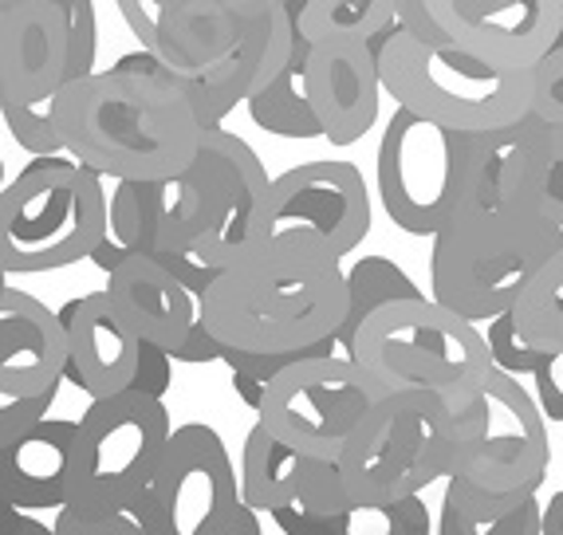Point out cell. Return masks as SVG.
Segmentation results:
<instances>
[{
	"mask_svg": "<svg viewBox=\"0 0 563 535\" xmlns=\"http://www.w3.org/2000/svg\"><path fill=\"white\" fill-rule=\"evenodd\" d=\"M0 535H56L44 520H32L29 512H16V508L0 504Z\"/></svg>",
	"mask_w": 563,
	"mask_h": 535,
	"instance_id": "f35d334b",
	"label": "cell"
},
{
	"mask_svg": "<svg viewBox=\"0 0 563 535\" xmlns=\"http://www.w3.org/2000/svg\"><path fill=\"white\" fill-rule=\"evenodd\" d=\"M520 131L457 134L410 111H395L375 158L386 216L410 236H442L461 213L500 201V174Z\"/></svg>",
	"mask_w": 563,
	"mask_h": 535,
	"instance_id": "5b68a950",
	"label": "cell"
},
{
	"mask_svg": "<svg viewBox=\"0 0 563 535\" xmlns=\"http://www.w3.org/2000/svg\"><path fill=\"white\" fill-rule=\"evenodd\" d=\"M56 394L44 398H20V402H4L0 405V442H9L16 433L32 430V425L47 422V410H52Z\"/></svg>",
	"mask_w": 563,
	"mask_h": 535,
	"instance_id": "74e56055",
	"label": "cell"
},
{
	"mask_svg": "<svg viewBox=\"0 0 563 535\" xmlns=\"http://www.w3.org/2000/svg\"><path fill=\"white\" fill-rule=\"evenodd\" d=\"M532 398L552 425H563V355H552L532 378Z\"/></svg>",
	"mask_w": 563,
	"mask_h": 535,
	"instance_id": "8d00e7d4",
	"label": "cell"
},
{
	"mask_svg": "<svg viewBox=\"0 0 563 535\" xmlns=\"http://www.w3.org/2000/svg\"><path fill=\"white\" fill-rule=\"evenodd\" d=\"M56 535H154L151 527L134 516L131 508H95V504H67L52 520Z\"/></svg>",
	"mask_w": 563,
	"mask_h": 535,
	"instance_id": "d6a6232c",
	"label": "cell"
},
{
	"mask_svg": "<svg viewBox=\"0 0 563 535\" xmlns=\"http://www.w3.org/2000/svg\"><path fill=\"white\" fill-rule=\"evenodd\" d=\"M201 323L225 350L296 355L339 338L347 323V268L296 241H261L217 276Z\"/></svg>",
	"mask_w": 563,
	"mask_h": 535,
	"instance_id": "277c9868",
	"label": "cell"
},
{
	"mask_svg": "<svg viewBox=\"0 0 563 535\" xmlns=\"http://www.w3.org/2000/svg\"><path fill=\"white\" fill-rule=\"evenodd\" d=\"M119 12L142 52L198 94L213 131L280 76L300 40L288 0H119Z\"/></svg>",
	"mask_w": 563,
	"mask_h": 535,
	"instance_id": "3957f363",
	"label": "cell"
},
{
	"mask_svg": "<svg viewBox=\"0 0 563 535\" xmlns=\"http://www.w3.org/2000/svg\"><path fill=\"white\" fill-rule=\"evenodd\" d=\"M67 331V378L91 394V402H107L126 394L142 358V338L126 327L107 291H87L67 300L59 311Z\"/></svg>",
	"mask_w": 563,
	"mask_h": 535,
	"instance_id": "d6986e66",
	"label": "cell"
},
{
	"mask_svg": "<svg viewBox=\"0 0 563 535\" xmlns=\"http://www.w3.org/2000/svg\"><path fill=\"white\" fill-rule=\"evenodd\" d=\"M548 417L517 378L493 375L477 417L457 425L453 477L488 497H536L548 477Z\"/></svg>",
	"mask_w": 563,
	"mask_h": 535,
	"instance_id": "5bb4252c",
	"label": "cell"
},
{
	"mask_svg": "<svg viewBox=\"0 0 563 535\" xmlns=\"http://www.w3.org/2000/svg\"><path fill=\"white\" fill-rule=\"evenodd\" d=\"M76 442L79 422L52 417L0 442V504L16 512H64L76 497Z\"/></svg>",
	"mask_w": 563,
	"mask_h": 535,
	"instance_id": "44dd1931",
	"label": "cell"
},
{
	"mask_svg": "<svg viewBox=\"0 0 563 535\" xmlns=\"http://www.w3.org/2000/svg\"><path fill=\"white\" fill-rule=\"evenodd\" d=\"M284 535H433V516L422 497L398 500V504H351L335 516H296L276 512L268 516Z\"/></svg>",
	"mask_w": 563,
	"mask_h": 535,
	"instance_id": "83f0119b",
	"label": "cell"
},
{
	"mask_svg": "<svg viewBox=\"0 0 563 535\" xmlns=\"http://www.w3.org/2000/svg\"><path fill=\"white\" fill-rule=\"evenodd\" d=\"M500 201L532 221L563 229V131L528 119L505 158Z\"/></svg>",
	"mask_w": 563,
	"mask_h": 535,
	"instance_id": "603a6c76",
	"label": "cell"
},
{
	"mask_svg": "<svg viewBox=\"0 0 563 535\" xmlns=\"http://www.w3.org/2000/svg\"><path fill=\"white\" fill-rule=\"evenodd\" d=\"M485 338H488V355H493V367H497V375L517 378V382H520V378H536L540 370H544L548 358H552L548 350L528 347L525 338H520L517 320H512V315H500V320L488 323Z\"/></svg>",
	"mask_w": 563,
	"mask_h": 535,
	"instance_id": "1f68e13d",
	"label": "cell"
},
{
	"mask_svg": "<svg viewBox=\"0 0 563 535\" xmlns=\"http://www.w3.org/2000/svg\"><path fill=\"white\" fill-rule=\"evenodd\" d=\"M76 0L0 4V107H52L76 83Z\"/></svg>",
	"mask_w": 563,
	"mask_h": 535,
	"instance_id": "e0dca14e",
	"label": "cell"
},
{
	"mask_svg": "<svg viewBox=\"0 0 563 535\" xmlns=\"http://www.w3.org/2000/svg\"><path fill=\"white\" fill-rule=\"evenodd\" d=\"M169 386H174V355L162 347H151V343H142V358H139V370H134V382L131 390L142 398H162L169 394Z\"/></svg>",
	"mask_w": 563,
	"mask_h": 535,
	"instance_id": "e575fe53",
	"label": "cell"
},
{
	"mask_svg": "<svg viewBox=\"0 0 563 535\" xmlns=\"http://www.w3.org/2000/svg\"><path fill=\"white\" fill-rule=\"evenodd\" d=\"M311 460L288 449L280 437L264 430L261 422L249 430L241 449V500L256 516H276L300 500Z\"/></svg>",
	"mask_w": 563,
	"mask_h": 535,
	"instance_id": "d4e9b609",
	"label": "cell"
},
{
	"mask_svg": "<svg viewBox=\"0 0 563 535\" xmlns=\"http://www.w3.org/2000/svg\"><path fill=\"white\" fill-rule=\"evenodd\" d=\"M438 535H544V504L536 497H488L450 477Z\"/></svg>",
	"mask_w": 563,
	"mask_h": 535,
	"instance_id": "484cf974",
	"label": "cell"
},
{
	"mask_svg": "<svg viewBox=\"0 0 563 535\" xmlns=\"http://www.w3.org/2000/svg\"><path fill=\"white\" fill-rule=\"evenodd\" d=\"M311 47H378L398 32V0H288Z\"/></svg>",
	"mask_w": 563,
	"mask_h": 535,
	"instance_id": "cb8c5ba5",
	"label": "cell"
},
{
	"mask_svg": "<svg viewBox=\"0 0 563 535\" xmlns=\"http://www.w3.org/2000/svg\"><path fill=\"white\" fill-rule=\"evenodd\" d=\"M544 535H563V489L544 504Z\"/></svg>",
	"mask_w": 563,
	"mask_h": 535,
	"instance_id": "60d3db41",
	"label": "cell"
},
{
	"mask_svg": "<svg viewBox=\"0 0 563 535\" xmlns=\"http://www.w3.org/2000/svg\"><path fill=\"white\" fill-rule=\"evenodd\" d=\"M457 425L438 398L386 394L339 460L358 504H398L453 477Z\"/></svg>",
	"mask_w": 563,
	"mask_h": 535,
	"instance_id": "30bf717a",
	"label": "cell"
},
{
	"mask_svg": "<svg viewBox=\"0 0 563 535\" xmlns=\"http://www.w3.org/2000/svg\"><path fill=\"white\" fill-rule=\"evenodd\" d=\"M512 320L528 347L563 355V253L520 296Z\"/></svg>",
	"mask_w": 563,
	"mask_h": 535,
	"instance_id": "f546056e",
	"label": "cell"
},
{
	"mask_svg": "<svg viewBox=\"0 0 563 535\" xmlns=\"http://www.w3.org/2000/svg\"><path fill=\"white\" fill-rule=\"evenodd\" d=\"M347 358L386 394L438 398L453 413V425L477 417L488 378L497 375L485 331L438 300H406L378 311L358 331Z\"/></svg>",
	"mask_w": 563,
	"mask_h": 535,
	"instance_id": "8992f818",
	"label": "cell"
},
{
	"mask_svg": "<svg viewBox=\"0 0 563 535\" xmlns=\"http://www.w3.org/2000/svg\"><path fill=\"white\" fill-rule=\"evenodd\" d=\"M371 233V193L351 161H303L273 178L261 241H296L343 260Z\"/></svg>",
	"mask_w": 563,
	"mask_h": 535,
	"instance_id": "9a60e30c",
	"label": "cell"
},
{
	"mask_svg": "<svg viewBox=\"0 0 563 535\" xmlns=\"http://www.w3.org/2000/svg\"><path fill=\"white\" fill-rule=\"evenodd\" d=\"M378 71L398 111L457 134H505L532 119V76L493 71L450 40L402 29L378 47Z\"/></svg>",
	"mask_w": 563,
	"mask_h": 535,
	"instance_id": "ba28073f",
	"label": "cell"
},
{
	"mask_svg": "<svg viewBox=\"0 0 563 535\" xmlns=\"http://www.w3.org/2000/svg\"><path fill=\"white\" fill-rule=\"evenodd\" d=\"M154 535H229L244 512L241 477L221 433L206 422L178 425L154 484L131 504Z\"/></svg>",
	"mask_w": 563,
	"mask_h": 535,
	"instance_id": "4fadbf2b",
	"label": "cell"
},
{
	"mask_svg": "<svg viewBox=\"0 0 563 535\" xmlns=\"http://www.w3.org/2000/svg\"><path fill=\"white\" fill-rule=\"evenodd\" d=\"M103 291L142 343L169 355H181L189 338L201 331V300L169 272L162 256H126V264L107 276Z\"/></svg>",
	"mask_w": 563,
	"mask_h": 535,
	"instance_id": "ffe728a7",
	"label": "cell"
},
{
	"mask_svg": "<svg viewBox=\"0 0 563 535\" xmlns=\"http://www.w3.org/2000/svg\"><path fill=\"white\" fill-rule=\"evenodd\" d=\"M71 56H76V83L95 76V56H99V16H95L91 0H76V40H71Z\"/></svg>",
	"mask_w": 563,
	"mask_h": 535,
	"instance_id": "d590c367",
	"label": "cell"
},
{
	"mask_svg": "<svg viewBox=\"0 0 563 535\" xmlns=\"http://www.w3.org/2000/svg\"><path fill=\"white\" fill-rule=\"evenodd\" d=\"M308 59H311V44L308 40H296V52H291L288 67L273 83L256 91L249 99V119L261 126L264 134H276V138H291V142H311L323 138V126L311 111L308 99Z\"/></svg>",
	"mask_w": 563,
	"mask_h": 535,
	"instance_id": "4316f807",
	"label": "cell"
},
{
	"mask_svg": "<svg viewBox=\"0 0 563 535\" xmlns=\"http://www.w3.org/2000/svg\"><path fill=\"white\" fill-rule=\"evenodd\" d=\"M383 71L371 47H311L308 99L331 146L363 142L378 123Z\"/></svg>",
	"mask_w": 563,
	"mask_h": 535,
	"instance_id": "7402d4cb",
	"label": "cell"
},
{
	"mask_svg": "<svg viewBox=\"0 0 563 535\" xmlns=\"http://www.w3.org/2000/svg\"><path fill=\"white\" fill-rule=\"evenodd\" d=\"M268 193L273 178L253 146L217 126L186 174L114 186L111 236L131 256H194L221 276L261 245Z\"/></svg>",
	"mask_w": 563,
	"mask_h": 535,
	"instance_id": "6da1fadb",
	"label": "cell"
},
{
	"mask_svg": "<svg viewBox=\"0 0 563 535\" xmlns=\"http://www.w3.org/2000/svg\"><path fill=\"white\" fill-rule=\"evenodd\" d=\"M406 300H426V291L402 272L390 256H363L347 268V323L339 331V350L351 355L358 331L375 320L378 311Z\"/></svg>",
	"mask_w": 563,
	"mask_h": 535,
	"instance_id": "f1b7e54d",
	"label": "cell"
},
{
	"mask_svg": "<svg viewBox=\"0 0 563 535\" xmlns=\"http://www.w3.org/2000/svg\"><path fill=\"white\" fill-rule=\"evenodd\" d=\"M536 99H532V119L536 123L563 131V40L555 44V52L536 67Z\"/></svg>",
	"mask_w": 563,
	"mask_h": 535,
	"instance_id": "836d02e7",
	"label": "cell"
},
{
	"mask_svg": "<svg viewBox=\"0 0 563 535\" xmlns=\"http://www.w3.org/2000/svg\"><path fill=\"white\" fill-rule=\"evenodd\" d=\"M111 236L103 178L76 158H32L0 193V268L56 272L91 260Z\"/></svg>",
	"mask_w": 563,
	"mask_h": 535,
	"instance_id": "9c48e42d",
	"label": "cell"
},
{
	"mask_svg": "<svg viewBox=\"0 0 563 535\" xmlns=\"http://www.w3.org/2000/svg\"><path fill=\"white\" fill-rule=\"evenodd\" d=\"M52 114L71 158L114 186L178 178L213 131L198 94L142 47L71 83Z\"/></svg>",
	"mask_w": 563,
	"mask_h": 535,
	"instance_id": "7a4b0ae2",
	"label": "cell"
},
{
	"mask_svg": "<svg viewBox=\"0 0 563 535\" xmlns=\"http://www.w3.org/2000/svg\"><path fill=\"white\" fill-rule=\"evenodd\" d=\"M0 114H4V131L12 134L20 151H29L32 158H64L67 146L52 107H0Z\"/></svg>",
	"mask_w": 563,
	"mask_h": 535,
	"instance_id": "4dcf8cb0",
	"label": "cell"
},
{
	"mask_svg": "<svg viewBox=\"0 0 563 535\" xmlns=\"http://www.w3.org/2000/svg\"><path fill=\"white\" fill-rule=\"evenodd\" d=\"M229 535H264V527H261V520H256V512L244 508L241 516H236V527Z\"/></svg>",
	"mask_w": 563,
	"mask_h": 535,
	"instance_id": "b9f144b4",
	"label": "cell"
},
{
	"mask_svg": "<svg viewBox=\"0 0 563 535\" xmlns=\"http://www.w3.org/2000/svg\"><path fill=\"white\" fill-rule=\"evenodd\" d=\"M126 256H131V253H126V248H122L119 241H114V236H107L103 245L95 248L91 264H95V268H99V272H107V276H111L114 268H122V264H126Z\"/></svg>",
	"mask_w": 563,
	"mask_h": 535,
	"instance_id": "ab89813d",
	"label": "cell"
},
{
	"mask_svg": "<svg viewBox=\"0 0 563 535\" xmlns=\"http://www.w3.org/2000/svg\"><path fill=\"white\" fill-rule=\"evenodd\" d=\"M174 433L178 425L169 422L166 402L134 390L91 402L79 417L71 504L131 508L154 484Z\"/></svg>",
	"mask_w": 563,
	"mask_h": 535,
	"instance_id": "8fae6325",
	"label": "cell"
},
{
	"mask_svg": "<svg viewBox=\"0 0 563 535\" xmlns=\"http://www.w3.org/2000/svg\"><path fill=\"white\" fill-rule=\"evenodd\" d=\"M386 390L347 355L311 358L284 370L256 422L308 460L339 465Z\"/></svg>",
	"mask_w": 563,
	"mask_h": 535,
	"instance_id": "7c38bea8",
	"label": "cell"
},
{
	"mask_svg": "<svg viewBox=\"0 0 563 535\" xmlns=\"http://www.w3.org/2000/svg\"><path fill=\"white\" fill-rule=\"evenodd\" d=\"M426 12L457 52L508 76H536L563 40V0H426Z\"/></svg>",
	"mask_w": 563,
	"mask_h": 535,
	"instance_id": "2e32d148",
	"label": "cell"
},
{
	"mask_svg": "<svg viewBox=\"0 0 563 535\" xmlns=\"http://www.w3.org/2000/svg\"><path fill=\"white\" fill-rule=\"evenodd\" d=\"M563 253V229L497 205L461 213L430 253V300L470 323L512 315L532 280Z\"/></svg>",
	"mask_w": 563,
	"mask_h": 535,
	"instance_id": "52a82bcc",
	"label": "cell"
},
{
	"mask_svg": "<svg viewBox=\"0 0 563 535\" xmlns=\"http://www.w3.org/2000/svg\"><path fill=\"white\" fill-rule=\"evenodd\" d=\"M67 378V331L32 291H0V394L4 402L56 394Z\"/></svg>",
	"mask_w": 563,
	"mask_h": 535,
	"instance_id": "ac0fdd59",
	"label": "cell"
}]
</instances>
